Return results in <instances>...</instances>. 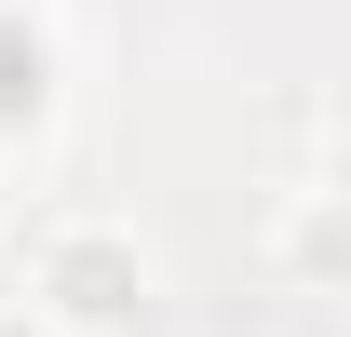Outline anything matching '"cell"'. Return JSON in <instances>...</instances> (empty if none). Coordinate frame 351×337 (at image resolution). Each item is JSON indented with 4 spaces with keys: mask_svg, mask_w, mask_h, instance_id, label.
I'll use <instances>...</instances> for the list:
<instances>
[{
    "mask_svg": "<svg viewBox=\"0 0 351 337\" xmlns=\"http://www.w3.org/2000/svg\"><path fill=\"white\" fill-rule=\"evenodd\" d=\"M27 310L54 337H122L149 310V243H135L122 216H54L41 243H27Z\"/></svg>",
    "mask_w": 351,
    "mask_h": 337,
    "instance_id": "6da1fadb",
    "label": "cell"
},
{
    "mask_svg": "<svg viewBox=\"0 0 351 337\" xmlns=\"http://www.w3.org/2000/svg\"><path fill=\"white\" fill-rule=\"evenodd\" d=\"M54 95H68V41H54V14H41V0H0V149L41 135Z\"/></svg>",
    "mask_w": 351,
    "mask_h": 337,
    "instance_id": "7a4b0ae2",
    "label": "cell"
},
{
    "mask_svg": "<svg viewBox=\"0 0 351 337\" xmlns=\"http://www.w3.org/2000/svg\"><path fill=\"white\" fill-rule=\"evenodd\" d=\"M0 337H54V324H41V310H27V297H0Z\"/></svg>",
    "mask_w": 351,
    "mask_h": 337,
    "instance_id": "3957f363",
    "label": "cell"
}]
</instances>
